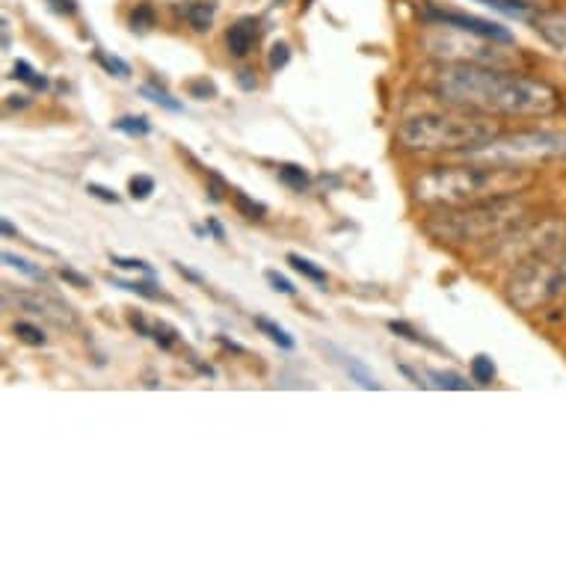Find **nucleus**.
I'll return each mask as SVG.
<instances>
[{"label":"nucleus","instance_id":"1","mask_svg":"<svg viewBox=\"0 0 566 566\" xmlns=\"http://www.w3.org/2000/svg\"><path fill=\"white\" fill-rule=\"evenodd\" d=\"M433 93L457 111L522 119H543L564 104L560 93L546 81L478 63H448L446 69H439Z\"/></svg>","mask_w":566,"mask_h":566},{"label":"nucleus","instance_id":"2","mask_svg":"<svg viewBox=\"0 0 566 566\" xmlns=\"http://www.w3.org/2000/svg\"><path fill=\"white\" fill-rule=\"evenodd\" d=\"M534 185L528 167H502L472 160L469 167H433L412 181V196L428 208H463L486 199L516 196Z\"/></svg>","mask_w":566,"mask_h":566},{"label":"nucleus","instance_id":"3","mask_svg":"<svg viewBox=\"0 0 566 566\" xmlns=\"http://www.w3.org/2000/svg\"><path fill=\"white\" fill-rule=\"evenodd\" d=\"M531 226L528 205L516 196L486 199L463 208H437L424 220V232L448 247H478V243H502L504 238Z\"/></svg>","mask_w":566,"mask_h":566},{"label":"nucleus","instance_id":"4","mask_svg":"<svg viewBox=\"0 0 566 566\" xmlns=\"http://www.w3.org/2000/svg\"><path fill=\"white\" fill-rule=\"evenodd\" d=\"M502 137V122L486 113H424L400 125L398 143L409 151H465L481 149Z\"/></svg>","mask_w":566,"mask_h":566},{"label":"nucleus","instance_id":"5","mask_svg":"<svg viewBox=\"0 0 566 566\" xmlns=\"http://www.w3.org/2000/svg\"><path fill=\"white\" fill-rule=\"evenodd\" d=\"M465 158L502 164V167H534L543 160L566 158V134L525 130V134H511V137H495L481 149L465 151Z\"/></svg>","mask_w":566,"mask_h":566},{"label":"nucleus","instance_id":"6","mask_svg":"<svg viewBox=\"0 0 566 566\" xmlns=\"http://www.w3.org/2000/svg\"><path fill=\"white\" fill-rule=\"evenodd\" d=\"M421 21H428L433 28L457 30V33H472V36L490 39V42H502V45H513V33L495 21L478 19V15H465V12L439 10V7H424L421 10Z\"/></svg>","mask_w":566,"mask_h":566},{"label":"nucleus","instance_id":"7","mask_svg":"<svg viewBox=\"0 0 566 566\" xmlns=\"http://www.w3.org/2000/svg\"><path fill=\"white\" fill-rule=\"evenodd\" d=\"M457 33V30H454ZM465 33L460 36H446V39H430V51L437 56H446L448 63H478V65H495L502 60V54L495 51V45L486 42H465Z\"/></svg>","mask_w":566,"mask_h":566},{"label":"nucleus","instance_id":"8","mask_svg":"<svg viewBox=\"0 0 566 566\" xmlns=\"http://www.w3.org/2000/svg\"><path fill=\"white\" fill-rule=\"evenodd\" d=\"M261 30H259V21L255 19H241L238 24L229 28L226 33V45H229V54L232 56H247L255 48L259 42Z\"/></svg>","mask_w":566,"mask_h":566},{"label":"nucleus","instance_id":"9","mask_svg":"<svg viewBox=\"0 0 566 566\" xmlns=\"http://www.w3.org/2000/svg\"><path fill=\"white\" fill-rule=\"evenodd\" d=\"M534 30H537L539 36L546 39L548 45L566 48V12L560 10L539 12L537 19H534Z\"/></svg>","mask_w":566,"mask_h":566},{"label":"nucleus","instance_id":"10","mask_svg":"<svg viewBox=\"0 0 566 566\" xmlns=\"http://www.w3.org/2000/svg\"><path fill=\"white\" fill-rule=\"evenodd\" d=\"M338 363L344 365V371L350 374V380L356 382V386H363V389L368 391L380 389V380L368 371V365H363L359 359H353V356H344V353H338Z\"/></svg>","mask_w":566,"mask_h":566},{"label":"nucleus","instance_id":"11","mask_svg":"<svg viewBox=\"0 0 566 566\" xmlns=\"http://www.w3.org/2000/svg\"><path fill=\"white\" fill-rule=\"evenodd\" d=\"M185 19H187V24L196 30V33L211 30V24H214V3H205V0H199V3H190V7L185 10Z\"/></svg>","mask_w":566,"mask_h":566},{"label":"nucleus","instance_id":"12","mask_svg":"<svg viewBox=\"0 0 566 566\" xmlns=\"http://www.w3.org/2000/svg\"><path fill=\"white\" fill-rule=\"evenodd\" d=\"M279 181L294 190V193H303L312 185V176H308L306 167H300V164H285V167H279Z\"/></svg>","mask_w":566,"mask_h":566},{"label":"nucleus","instance_id":"13","mask_svg":"<svg viewBox=\"0 0 566 566\" xmlns=\"http://www.w3.org/2000/svg\"><path fill=\"white\" fill-rule=\"evenodd\" d=\"M234 193V208H238V214L247 217V220H264L268 217V205L255 202V199H250L247 193H241V190H232Z\"/></svg>","mask_w":566,"mask_h":566},{"label":"nucleus","instance_id":"14","mask_svg":"<svg viewBox=\"0 0 566 566\" xmlns=\"http://www.w3.org/2000/svg\"><path fill=\"white\" fill-rule=\"evenodd\" d=\"M255 326H259L261 333L268 335L270 342L279 344L282 350H294V338H291V335L285 333L279 324H273V321H268V317H255Z\"/></svg>","mask_w":566,"mask_h":566},{"label":"nucleus","instance_id":"15","mask_svg":"<svg viewBox=\"0 0 566 566\" xmlns=\"http://www.w3.org/2000/svg\"><path fill=\"white\" fill-rule=\"evenodd\" d=\"M113 128L137 139V137H146V134H151V122L146 119V116H122V119L113 122Z\"/></svg>","mask_w":566,"mask_h":566},{"label":"nucleus","instance_id":"16","mask_svg":"<svg viewBox=\"0 0 566 566\" xmlns=\"http://www.w3.org/2000/svg\"><path fill=\"white\" fill-rule=\"evenodd\" d=\"M289 264L297 270L300 276L312 279V282H317V285H326V270H321L317 264H312L308 259L297 255V252H289Z\"/></svg>","mask_w":566,"mask_h":566},{"label":"nucleus","instance_id":"17","mask_svg":"<svg viewBox=\"0 0 566 566\" xmlns=\"http://www.w3.org/2000/svg\"><path fill=\"white\" fill-rule=\"evenodd\" d=\"M139 93L146 95V98H149V102L160 104V107H164V111H169V113H181V102H176V98H172V95H169L167 90H160V86L146 84V86H143V90H139Z\"/></svg>","mask_w":566,"mask_h":566},{"label":"nucleus","instance_id":"18","mask_svg":"<svg viewBox=\"0 0 566 566\" xmlns=\"http://www.w3.org/2000/svg\"><path fill=\"white\" fill-rule=\"evenodd\" d=\"M113 285H116V289H125V291H130V294H139V297H146V300H160L164 297V294H160L158 289H155V282H125V279H111Z\"/></svg>","mask_w":566,"mask_h":566},{"label":"nucleus","instance_id":"19","mask_svg":"<svg viewBox=\"0 0 566 566\" xmlns=\"http://www.w3.org/2000/svg\"><path fill=\"white\" fill-rule=\"evenodd\" d=\"M472 380L478 386H490L495 380V365H492L490 356H474L472 359Z\"/></svg>","mask_w":566,"mask_h":566},{"label":"nucleus","instance_id":"20","mask_svg":"<svg viewBox=\"0 0 566 566\" xmlns=\"http://www.w3.org/2000/svg\"><path fill=\"white\" fill-rule=\"evenodd\" d=\"M430 380L437 389H448V391H465L469 389V382L454 371H430Z\"/></svg>","mask_w":566,"mask_h":566},{"label":"nucleus","instance_id":"21","mask_svg":"<svg viewBox=\"0 0 566 566\" xmlns=\"http://www.w3.org/2000/svg\"><path fill=\"white\" fill-rule=\"evenodd\" d=\"M3 261H7L10 268L19 270V273H24V276H28V279H36V282H45V270L36 268L33 261L19 259V255H12V252H3Z\"/></svg>","mask_w":566,"mask_h":566},{"label":"nucleus","instance_id":"22","mask_svg":"<svg viewBox=\"0 0 566 566\" xmlns=\"http://www.w3.org/2000/svg\"><path fill=\"white\" fill-rule=\"evenodd\" d=\"M12 333L19 335V338L24 344H30V347H42V344L48 342L45 333H42L39 326L28 324V321H15V326H12Z\"/></svg>","mask_w":566,"mask_h":566},{"label":"nucleus","instance_id":"23","mask_svg":"<svg viewBox=\"0 0 566 566\" xmlns=\"http://www.w3.org/2000/svg\"><path fill=\"white\" fill-rule=\"evenodd\" d=\"M12 77H19L21 84L33 86V90H45L48 86L45 77L36 75V72H33V65L24 63V60H19V63H15V69H12Z\"/></svg>","mask_w":566,"mask_h":566},{"label":"nucleus","instance_id":"24","mask_svg":"<svg viewBox=\"0 0 566 566\" xmlns=\"http://www.w3.org/2000/svg\"><path fill=\"white\" fill-rule=\"evenodd\" d=\"M95 60H98V65H102L104 72H111V75H116V77L130 75V65L125 63V60H119V56H111V54H104V51H95Z\"/></svg>","mask_w":566,"mask_h":566},{"label":"nucleus","instance_id":"25","mask_svg":"<svg viewBox=\"0 0 566 566\" xmlns=\"http://www.w3.org/2000/svg\"><path fill=\"white\" fill-rule=\"evenodd\" d=\"M128 193H130V199H137V202L149 199V196L155 193V178H151V176H134L128 181Z\"/></svg>","mask_w":566,"mask_h":566},{"label":"nucleus","instance_id":"26","mask_svg":"<svg viewBox=\"0 0 566 566\" xmlns=\"http://www.w3.org/2000/svg\"><path fill=\"white\" fill-rule=\"evenodd\" d=\"M389 329L395 335H398V338H407V342H412V344H424V347H437V344L430 342V338H424V335L418 333V329H412V326L409 324H403V321H389Z\"/></svg>","mask_w":566,"mask_h":566},{"label":"nucleus","instance_id":"27","mask_svg":"<svg viewBox=\"0 0 566 566\" xmlns=\"http://www.w3.org/2000/svg\"><path fill=\"white\" fill-rule=\"evenodd\" d=\"M155 28V10L149 3H139L137 10L130 12V30H149Z\"/></svg>","mask_w":566,"mask_h":566},{"label":"nucleus","instance_id":"28","mask_svg":"<svg viewBox=\"0 0 566 566\" xmlns=\"http://www.w3.org/2000/svg\"><path fill=\"white\" fill-rule=\"evenodd\" d=\"M176 329L169 324H155L151 326V338H155V344H158L160 350H169L172 344H176Z\"/></svg>","mask_w":566,"mask_h":566},{"label":"nucleus","instance_id":"29","mask_svg":"<svg viewBox=\"0 0 566 566\" xmlns=\"http://www.w3.org/2000/svg\"><path fill=\"white\" fill-rule=\"evenodd\" d=\"M187 90H190V95H193V98H199V102L217 98L214 81H208V77H199V81H193V84L187 86Z\"/></svg>","mask_w":566,"mask_h":566},{"label":"nucleus","instance_id":"30","mask_svg":"<svg viewBox=\"0 0 566 566\" xmlns=\"http://www.w3.org/2000/svg\"><path fill=\"white\" fill-rule=\"evenodd\" d=\"M264 279L270 282V289L279 291V294H289V297H294V294H297V289H294L289 279L279 273V270H268V273H264Z\"/></svg>","mask_w":566,"mask_h":566},{"label":"nucleus","instance_id":"31","mask_svg":"<svg viewBox=\"0 0 566 566\" xmlns=\"http://www.w3.org/2000/svg\"><path fill=\"white\" fill-rule=\"evenodd\" d=\"M289 60H291V48L285 45V42H276V45L270 48V69H273V72L285 69Z\"/></svg>","mask_w":566,"mask_h":566},{"label":"nucleus","instance_id":"32","mask_svg":"<svg viewBox=\"0 0 566 566\" xmlns=\"http://www.w3.org/2000/svg\"><path fill=\"white\" fill-rule=\"evenodd\" d=\"M111 264H116L119 270H139V273H146V276H155V270H151L143 259H122V255H111Z\"/></svg>","mask_w":566,"mask_h":566},{"label":"nucleus","instance_id":"33","mask_svg":"<svg viewBox=\"0 0 566 566\" xmlns=\"http://www.w3.org/2000/svg\"><path fill=\"white\" fill-rule=\"evenodd\" d=\"M86 193L95 196V199H102V202L119 205V193H116V190H111V187H104V185H95V181L86 185Z\"/></svg>","mask_w":566,"mask_h":566},{"label":"nucleus","instance_id":"34","mask_svg":"<svg viewBox=\"0 0 566 566\" xmlns=\"http://www.w3.org/2000/svg\"><path fill=\"white\" fill-rule=\"evenodd\" d=\"M60 276H63L69 285H75V289H90V276H81L77 270L63 268V270H60Z\"/></svg>","mask_w":566,"mask_h":566},{"label":"nucleus","instance_id":"35","mask_svg":"<svg viewBox=\"0 0 566 566\" xmlns=\"http://www.w3.org/2000/svg\"><path fill=\"white\" fill-rule=\"evenodd\" d=\"M48 7H51L56 15H75L77 0H48Z\"/></svg>","mask_w":566,"mask_h":566},{"label":"nucleus","instance_id":"36","mask_svg":"<svg viewBox=\"0 0 566 566\" xmlns=\"http://www.w3.org/2000/svg\"><path fill=\"white\" fill-rule=\"evenodd\" d=\"M128 324L134 326V329H137L139 335H149V338H151V326L146 324V317H143V315H130Z\"/></svg>","mask_w":566,"mask_h":566},{"label":"nucleus","instance_id":"37","mask_svg":"<svg viewBox=\"0 0 566 566\" xmlns=\"http://www.w3.org/2000/svg\"><path fill=\"white\" fill-rule=\"evenodd\" d=\"M208 232L214 234L217 241H226V229L220 223H217L214 217H208Z\"/></svg>","mask_w":566,"mask_h":566},{"label":"nucleus","instance_id":"38","mask_svg":"<svg viewBox=\"0 0 566 566\" xmlns=\"http://www.w3.org/2000/svg\"><path fill=\"white\" fill-rule=\"evenodd\" d=\"M0 232H3V238H15V234H19V229H15V226H12L10 220L3 217V220H0Z\"/></svg>","mask_w":566,"mask_h":566},{"label":"nucleus","instance_id":"39","mask_svg":"<svg viewBox=\"0 0 566 566\" xmlns=\"http://www.w3.org/2000/svg\"><path fill=\"white\" fill-rule=\"evenodd\" d=\"M238 81H241L243 90H255V77H252V72H247V69L238 75Z\"/></svg>","mask_w":566,"mask_h":566},{"label":"nucleus","instance_id":"40","mask_svg":"<svg viewBox=\"0 0 566 566\" xmlns=\"http://www.w3.org/2000/svg\"><path fill=\"white\" fill-rule=\"evenodd\" d=\"M176 270L181 273V276L190 279V282H199V285H202V276H199V273H193V270H187L185 264H176Z\"/></svg>","mask_w":566,"mask_h":566},{"label":"nucleus","instance_id":"41","mask_svg":"<svg viewBox=\"0 0 566 566\" xmlns=\"http://www.w3.org/2000/svg\"><path fill=\"white\" fill-rule=\"evenodd\" d=\"M3 48H10V24L3 19Z\"/></svg>","mask_w":566,"mask_h":566}]
</instances>
